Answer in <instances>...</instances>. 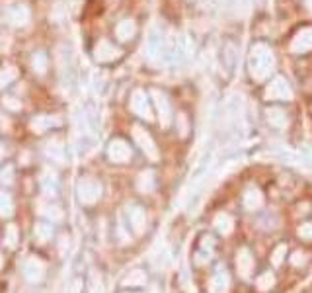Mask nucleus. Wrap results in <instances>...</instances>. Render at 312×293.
I'll list each match as a JSON object with an SVG mask.
<instances>
[{"instance_id":"nucleus-19","label":"nucleus","mask_w":312,"mask_h":293,"mask_svg":"<svg viewBox=\"0 0 312 293\" xmlns=\"http://www.w3.org/2000/svg\"><path fill=\"white\" fill-rule=\"evenodd\" d=\"M285 256H287V244H279V246H275V250L271 252V264L277 268V266H281L285 262Z\"/></svg>"},{"instance_id":"nucleus-22","label":"nucleus","mask_w":312,"mask_h":293,"mask_svg":"<svg viewBox=\"0 0 312 293\" xmlns=\"http://www.w3.org/2000/svg\"><path fill=\"white\" fill-rule=\"evenodd\" d=\"M12 182H14V170L8 166V168H4V170L0 172V184L12 186Z\"/></svg>"},{"instance_id":"nucleus-18","label":"nucleus","mask_w":312,"mask_h":293,"mask_svg":"<svg viewBox=\"0 0 312 293\" xmlns=\"http://www.w3.org/2000/svg\"><path fill=\"white\" fill-rule=\"evenodd\" d=\"M273 285H275V276L271 272H263L260 278H258V282H256V287L260 289V291H269Z\"/></svg>"},{"instance_id":"nucleus-15","label":"nucleus","mask_w":312,"mask_h":293,"mask_svg":"<svg viewBox=\"0 0 312 293\" xmlns=\"http://www.w3.org/2000/svg\"><path fill=\"white\" fill-rule=\"evenodd\" d=\"M41 186H43V192L47 195H55L57 194V176L53 172H45L41 178Z\"/></svg>"},{"instance_id":"nucleus-14","label":"nucleus","mask_w":312,"mask_h":293,"mask_svg":"<svg viewBox=\"0 0 312 293\" xmlns=\"http://www.w3.org/2000/svg\"><path fill=\"white\" fill-rule=\"evenodd\" d=\"M104 282H102V276L100 272L92 270L90 272V278H88V293H104Z\"/></svg>"},{"instance_id":"nucleus-7","label":"nucleus","mask_w":312,"mask_h":293,"mask_svg":"<svg viewBox=\"0 0 312 293\" xmlns=\"http://www.w3.org/2000/svg\"><path fill=\"white\" fill-rule=\"evenodd\" d=\"M109 158L113 160V162H127L129 158H131V149L123 143V141H113L111 145H109Z\"/></svg>"},{"instance_id":"nucleus-23","label":"nucleus","mask_w":312,"mask_h":293,"mask_svg":"<svg viewBox=\"0 0 312 293\" xmlns=\"http://www.w3.org/2000/svg\"><path fill=\"white\" fill-rule=\"evenodd\" d=\"M304 262H306V254H304V252L297 250V252L291 254V264H292V266H302Z\"/></svg>"},{"instance_id":"nucleus-4","label":"nucleus","mask_w":312,"mask_h":293,"mask_svg":"<svg viewBox=\"0 0 312 293\" xmlns=\"http://www.w3.org/2000/svg\"><path fill=\"white\" fill-rule=\"evenodd\" d=\"M254 268H256V264H254L252 252H250L248 248H240L238 254H236V270L240 273V278H242V280H248L254 273Z\"/></svg>"},{"instance_id":"nucleus-10","label":"nucleus","mask_w":312,"mask_h":293,"mask_svg":"<svg viewBox=\"0 0 312 293\" xmlns=\"http://www.w3.org/2000/svg\"><path fill=\"white\" fill-rule=\"evenodd\" d=\"M135 135H136V141H139L141 149L146 153V156L152 158V160H156V158H158V153H156V146H154V143L150 141V137L146 135V133H143L141 129H135Z\"/></svg>"},{"instance_id":"nucleus-21","label":"nucleus","mask_w":312,"mask_h":293,"mask_svg":"<svg viewBox=\"0 0 312 293\" xmlns=\"http://www.w3.org/2000/svg\"><path fill=\"white\" fill-rule=\"evenodd\" d=\"M297 233H299V236H301L302 241H312V223L310 221H308V223H302Z\"/></svg>"},{"instance_id":"nucleus-2","label":"nucleus","mask_w":312,"mask_h":293,"mask_svg":"<svg viewBox=\"0 0 312 293\" xmlns=\"http://www.w3.org/2000/svg\"><path fill=\"white\" fill-rule=\"evenodd\" d=\"M22 272H24V276H26V280L29 283H39L45 278V264L41 262L39 258H35V256H29L28 260L24 262V266H22Z\"/></svg>"},{"instance_id":"nucleus-11","label":"nucleus","mask_w":312,"mask_h":293,"mask_svg":"<svg viewBox=\"0 0 312 293\" xmlns=\"http://www.w3.org/2000/svg\"><path fill=\"white\" fill-rule=\"evenodd\" d=\"M136 188H139V192H143V194H150V192L154 190V174H152L150 170L143 172V174L139 176V180H136Z\"/></svg>"},{"instance_id":"nucleus-24","label":"nucleus","mask_w":312,"mask_h":293,"mask_svg":"<svg viewBox=\"0 0 312 293\" xmlns=\"http://www.w3.org/2000/svg\"><path fill=\"white\" fill-rule=\"evenodd\" d=\"M2 262H4V260H2V254H0V268H2Z\"/></svg>"},{"instance_id":"nucleus-9","label":"nucleus","mask_w":312,"mask_h":293,"mask_svg":"<svg viewBox=\"0 0 312 293\" xmlns=\"http://www.w3.org/2000/svg\"><path fill=\"white\" fill-rule=\"evenodd\" d=\"M213 227H215V231H219L223 236H226V234H230L234 231V219L226 213H219L215 217Z\"/></svg>"},{"instance_id":"nucleus-25","label":"nucleus","mask_w":312,"mask_h":293,"mask_svg":"<svg viewBox=\"0 0 312 293\" xmlns=\"http://www.w3.org/2000/svg\"><path fill=\"white\" fill-rule=\"evenodd\" d=\"M0 158H2V153H0Z\"/></svg>"},{"instance_id":"nucleus-1","label":"nucleus","mask_w":312,"mask_h":293,"mask_svg":"<svg viewBox=\"0 0 312 293\" xmlns=\"http://www.w3.org/2000/svg\"><path fill=\"white\" fill-rule=\"evenodd\" d=\"M76 195L82 205H94L102 197V184L92 176H84L76 186Z\"/></svg>"},{"instance_id":"nucleus-3","label":"nucleus","mask_w":312,"mask_h":293,"mask_svg":"<svg viewBox=\"0 0 312 293\" xmlns=\"http://www.w3.org/2000/svg\"><path fill=\"white\" fill-rule=\"evenodd\" d=\"M228 289H230V276L223 266H219L209 280V293H228Z\"/></svg>"},{"instance_id":"nucleus-20","label":"nucleus","mask_w":312,"mask_h":293,"mask_svg":"<svg viewBox=\"0 0 312 293\" xmlns=\"http://www.w3.org/2000/svg\"><path fill=\"white\" fill-rule=\"evenodd\" d=\"M43 215L47 217V219H51L53 223H57V221H61L63 219V209L59 207V205H47L45 209H43Z\"/></svg>"},{"instance_id":"nucleus-17","label":"nucleus","mask_w":312,"mask_h":293,"mask_svg":"<svg viewBox=\"0 0 312 293\" xmlns=\"http://www.w3.org/2000/svg\"><path fill=\"white\" fill-rule=\"evenodd\" d=\"M12 213H14V202H12V197H10V194H6V192H0V215H2V217H10Z\"/></svg>"},{"instance_id":"nucleus-13","label":"nucleus","mask_w":312,"mask_h":293,"mask_svg":"<svg viewBox=\"0 0 312 293\" xmlns=\"http://www.w3.org/2000/svg\"><path fill=\"white\" fill-rule=\"evenodd\" d=\"M33 236H35V241H39V243H47V241H51V236H53L51 225L37 223L35 225V229H33Z\"/></svg>"},{"instance_id":"nucleus-8","label":"nucleus","mask_w":312,"mask_h":293,"mask_svg":"<svg viewBox=\"0 0 312 293\" xmlns=\"http://www.w3.org/2000/svg\"><path fill=\"white\" fill-rule=\"evenodd\" d=\"M213 250H215V241L211 234H205L203 239H201V246H199V252L195 254V260L197 264H207L211 260V256H213Z\"/></svg>"},{"instance_id":"nucleus-5","label":"nucleus","mask_w":312,"mask_h":293,"mask_svg":"<svg viewBox=\"0 0 312 293\" xmlns=\"http://www.w3.org/2000/svg\"><path fill=\"white\" fill-rule=\"evenodd\" d=\"M127 217H129V223H131V229L135 231L136 234H143L146 229V213L143 207H139V205H131L129 209H127Z\"/></svg>"},{"instance_id":"nucleus-12","label":"nucleus","mask_w":312,"mask_h":293,"mask_svg":"<svg viewBox=\"0 0 312 293\" xmlns=\"http://www.w3.org/2000/svg\"><path fill=\"white\" fill-rule=\"evenodd\" d=\"M145 283H146L145 270H133V272L127 273V278L123 280L125 287H139V285H145Z\"/></svg>"},{"instance_id":"nucleus-6","label":"nucleus","mask_w":312,"mask_h":293,"mask_svg":"<svg viewBox=\"0 0 312 293\" xmlns=\"http://www.w3.org/2000/svg\"><path fill=\"white\" fill-rule=\"evenodd\" d=\"M242 205L246 211H258V209L263 205V194L256 188V186H250V188L244 192Z\"/></svg>"},{"instance_id":"nucleus-16","label":"nucleus","mask_w":312,"mask_h":293,"mask_svg":"<svg viewBox=\"0 0 312 293\" xmlns=\"http://www.w3.org/2000/svg\"><path fill=\"white\" fill-rule=\"evenodd\" d=\"M20 243V233H18V227L16 225H8L6 233H4V244L8 248H16Z\"/></svg>"}]
</instances>
